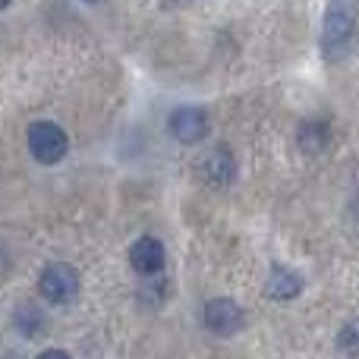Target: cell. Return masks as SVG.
Masks as SVG:
<instances>
[{
  "mask_svg": "<svg viewBox=\"0 0 359 359\" xmlns=\"http://www.w3.org/2000/svg\"><path fill=\"white\" fill-rule=\"evenodd\" d=\"M6 4H10V0H0V10H4V6H6Z\"/></svg>",
  "mask_w": 359,
  "mask_h": 359,
  "instance_id": "obj_13",
  "label": "cell"
},
{
  "mask_svg": "<svg viewBox=\"0 0 359 359\" xmlns=\"http://www.w3.org/2000/svg\"><path fill=\"white\" fill-rule=\"evenodd\" d=\"M38 359H69V356L63 353V350H48V353H41Z\"/></svg>",
  "mask_w": 359,
  "mask_h": 359,
  "instance_id": "obj_11",
  "label": "cell"
},
{
  "mask_svg": "<svg viewBox=\"0 0 359 359\" xmlns=\"http://www.w3.org/2000/svg\"><path fill=\"white\" fill-rule=\"evenodd\" d=\"M168 10H177V6H186V4H196V0H161Z\"/></svg>",
  "mask_w": 359,
  "mask_h": 359,
  "instance_id": "obj_12",
  "label": "cell"
},
{
  "mask_svg": "<svg viewBox=\"0 0 359 359\" xmlns=\"http://www.w3.org/2000/svg\"><path fill=\"white\" fill-rule=\"evenodd\" d=\"M38 290H41V297L48 303H73L76 293H79V274L67 262H54V265H48L41 271Z\"/></svg>",
  "mask_w": 359,
  "mask_h": 359,
  "instance_id": "obj_3",
  "label": "cell"
},
{
  "mask_svg": "<svg viewBox=\"0 0 359 359\" xmlns=\"http://www.w3.org/2000/svg\"><path fill=\"white\" fill-rule=\"evenodd\" d=\"M69 149V139L67 133L60 130L57 123H50V120H38V123H32L29 130V151L35 161L41 164H57L63 155H67Z\"/></svg>",
  "mask_w": 359,
  "mask_h": 359,
  "instance_id": "obj_2",
  "label": "cell"
},
{
  "mask_svg": "<svg viewBox=\"0 0 359 359\" xmlns=\"http://www.w3.org/2000/svg\"><path fill=\"white\" fill-rule=\"evenodd\" d=\"M19 331H22L25 337H35L44 331V316L35 306H22V309H19Z\"/></svg>",
  "mask_w": 359,
  "mask_h": 359,
  "instance_id": "obj_10",
  "label": "cell"
},
{
  "mask_svg": "<svg viewBox=\"0 0 359 359\" xmlns=\"http://www.w3.org/2000/svg\"><path fill=\"white\" fill-rule=\"evenodd\" d=\"M205 325H208V331H215V334L230 337L243 328V309L233 299H211V303L205 306Z\"/></svg>",
  "mask_w": 359,
  "mask_h": 359,
  "instance_id": "obj_4",
  "label": "cell"
},
{
  "mask_svg": "<svg viewBox=\"0 0 359 359\" xmlns=\"http://www.w3.org/2000/svg\"><path fill=\"white\" fill-rule=\"evenodd\" d=\"M88 4H95V0H88Z\"/></svg>",
  "mask_w": 359,
  "mask_h": 359,
  "instance_id": "obj_14",
  "label": "cell"
},
{
  "mask_svg": "<svg viewBox=\"0 0 359 359\" xmlns=\"http://www.w3.org/2000/svg\"><path fill=\"white\" fill-rule=\"evenodd\" d=\"M236 174V161H233V155H230V149H215V151H208V155L202 158V177H205V183H211V186H227L230 180H233Z\"/></svg>",
  "mask_w": 359,
  "mask_h": 359,
  "instance_id": "obj_7",
  "label": "cell"
},
{
  "mask_svg": "<svg viewBox=\"0 0 359 359\" xmlns=\"http://www.w3.org/2000/svg\"><path fill=\"white\" fill-rule=\"evenodd\" d=\"M359 22V4L356 0H331L325 10V29H322V48L328 54H337L350 44Z\"/></svg>",
  "mask_w": 359,
  "mask_h": 359,
  "instance_id": "obj_1",
  "label": "cell"
},
{
  "mask_svg": "<svg viewBox=\"0 0 359 359\" xmlns=\"http://www.w3.org/2000/svg\"><path fill=\"white\" fill-rule=\"evenodd\" d=\"M299 290H303V280H299V274H293L290 268H274L271 278H268V293H271L274 299H293Z\"/></svg>",
  "mask_w": 359,
  "mask_h": 359,
  "instance_id": "obj_8",
  "label": "cell"
},
{
  "mask_svg": "<svg viewBox=\"0 0 359 359\" xmlns=\"http://www.w3.org/2000/svg\"><path fill=\"white\" fill-rule=\"evenodd\" d=\"M130 265L136 268L139 274H145V278L158 274L164 268V246H161V240H155V236H142V240H136V243H133V249H130Z\"/></svg>",
  "mask_w": 359,
  "mask_h": 359,
  "instance_id": "obj_6",
  "label": "cell"
},
{
  "mask_svg": "<svg viewBox=\"0 0 359 359\" xmlns=\"http://www.w3.org/2000/svg\"><path fill=\"white\" fill-rule=\"evenodd\" d=\"M170 133H174L177 142H198V139L208 133V114L202 107H177L170 114Z\"/></svg>",
  "mask_w": 359,
  "mask_h": 359,
  "instance_id": "obj_5",
  "label": "cell"
},
{
  "mask_svg": "<svg viewBox=\"0 0 359 359\" xmlns=\"http://www.w3.org/2000/svg\"><path fill=\"white\" fill-rule=\"evenodd\" d=\"M325 142H328V126L325 123H318V120H306V123L299 126V145H303L306 151L325 149Z\"/></svg>",
  "mask_w": 359,
  "mask_h": 359,
  "instance_id": "obj_9",
  "label": "cell"
}]
</instances>
